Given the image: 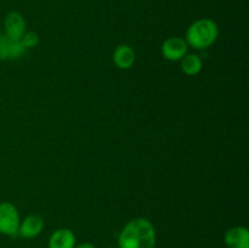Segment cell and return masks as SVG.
I'll use <instances>...</instances> for the list:
<instances>
[{"mask_svg": "<svg viewBox=\"0 0 249 248\" xmlns=\"http://www.w3.org/2000/svg\"><path fill=\"white\" fill-rule=\"evenodd\" d=\"M156 242V229L146 218L131 219L118 236V248H155Z\"/></svg>", "mask_w": 249, "mask_h": 248, "instance_id": "1", "label": "cell"}, {"mask_svg": "<svg viewBox=\"0 0 249 248\" xmlns=\"http://www.w3.org/2000/svg\"><path fill=\"white\" fill-rule=\"evenodd\" d=\"M219 27L211 18H199L192 22L186 31L185 40L187 45L196 50H207L216 41Z\"/></svg>", "mask_w": 249, "mask_h": 248, "instance_id": "2", "label": "cell"}, {"mask_svg": "<svg viewBox=\"0 0 249 248\" xmlns=\"http://www.w3.org/2000/svg\"><path fill=\"white\" fill-rule=\"evenodd\" d=\"M21 223L18 209L11 202L0 203V233L4 236L15 237L18 235V228Z\"/></svg>", "mask_w": 249, "mask_h": 248, "instance_id": "3", "label": "cell"}, {"mask_svg": "<svg viewBox=\"0 0 249 248\" xmlns=\"http://www.w3.org/2000/svg\"><path fill=\"white\" fill-rule=\"evenodd\" d=\"M160 51H162V55L165 60L177 62L189 53V45H187L186 40L184 38L170 36V38L165 39L163 41Z\"/></svg>", "mask_w": 249, "mask_h": 248, "instance_id": "4", "label": "cell"}, {"mask_svg": "<svg viewBox=\"0 0 249 248\" xmlns=\"http://www.w3.org/2000/svg\"><path fill=\"white\" fill-rule=\"evenodd\" d=\"M4 31L6 36L19 40L26 33V19L19 12L10 11L4 18Z\"/></svg>", "mask_w": 249, "mask_h": 248, "instance_id": "5", "label": "cell"}, {"mask_svg": "<svg viewBox=\"0 0 249 248\" xmlns=\"http://www.w3.org/2000/svg\"><path fill=\"white\" fill-rule=\"evenodd\" d=\"M44 219L40 215L36 214H29L27 215L23 220H21L18 228V235L22 238L26 240H31V238H36L43 232L44 230Z\"/></svg>", "mask_w": 249, "mask_h": 248, "instance_id": "6", "label": "cell"}, {"mask_svg": "<svg viewBox=\"0 0 249 248\" xmlns=\"http://www.w3.org/2000/svg\"><path fill=\"white\" fill-rule=\"evenodd\" d=\"M26 53V49L22 45L21 40L12 39L2 34L0 39V61L17 60Z\"/></svg>", "mask_w": 249, "mask_h": 248, "instance_id": "7", "label": "cell"}, {"mask_svg": "<svg viewBox=\"0 0 249 248\" xmlns=\"http://www.w3.org/2000/svg\"><path fill=\"white\" fill-rule=\"evenodd\" d=\"M224 243L228 248H249V231L246 226H233L226 230Z\"/></svg>", "mask_w": 249, "mask_h": 248, "instance_id": "8", "label": "cell"}, {"mask_svg": "<svg viewBox=\"0 0 249 248\" xmlns=\"http://www.w3.org/2000/svg\"><path fill=\"white\" fill-rule=\"evenodd\" d=\"M77 237L71 229L61 228L53 231L48 241V248H74Z\"/></svg>", "mask_w": 249, "mask_h": 248, "instance_id": "9", "label": "cell"}, {"mask_svg": "<svg viewBox=\"0 0 249 248\" xmlns=\"http://www.w3.org/2000/svg\"><path fill=\"white\" fill-rule=\"evenodd\" d=\"M136 60L134 49L128 44H119L113 51V62L119 70H130Z\"/></svg>", "mask_w": 249, "mask_h": 248, "instance_id": "10", "label": "cell"}, {"mask_svg": "<svg viewBox=\"0 0 249 248\" xmlns=\"http://www.w3.org/2000/svg\"><path fill=\"white\" fill-rule=\"evenodd\" d=\"M180 67L186 75L194 77L197 75L203 68V61L197 53H187L184 57L180 60Z\"/></svg>", "mask_w": 249, "mask_h": 248, "instance_id": "11", "label": "cell"}, {"mask_svg": "<svg viewBox=\"0 0 249 248\" xmlns=\"http://www.w3.org/2000/svg\"><path fill=\"white\" fill-rule=\"evenodd\" d=\"M19 40H21L23 48L26 50H28V49H33L39 45V43H40V36H39V34L36 32H26Z\"/></svg>", "mask_w": 249, "mask_h": 248, "instance_id": "12", "label": "cell"}, {"mask_svg": "<svg viewBox=\"0 0 249 248\" xmlns=\"http://www.w3.org/2000/svg\"><path fill=\"white\" fill-rule=\"evenodd\" d=\"M74 248H96V247L90 242H83V243H79V245H75Z\"/></svg>", "mask_w": 249, "mask_h": 248, "instance_id": "13", "label": "cell"}, {"mask_svg": "<svg viewBox=\"0 0 249 248\" xmlns=\"http://www.w3.org/2000/svg\"><path fill=\"white\" fill-rule=\"evenodd\" d=\"M1 36H2V33H1V31H0V39H1Z\"/></svg>", "mask_w": 249, "mask_h": 248, "instance_id": "14", "label": "cell"}]
</instances>
